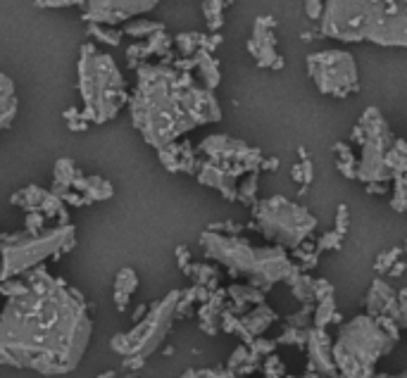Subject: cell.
<instances>
[{"mask_svg": "<svg viewBox=\"0 0 407 378\" xmlns=\"http://www.w3.org/2000/svg\"><path fill=\"white\" fill-rule=\"evenodd\" d=\"M310 343V361H312V371L324 376L336 374V361H334V345L326 338V333L317 328V331L307 333Z\"/></svg>", "mask_w": 407, "mask_h": 378, "instance_id": "13", "label": "cell"}, {"mask_svg": "<svg viewBox=\"0 0 407 378\" xmlns=\"http://www.w3.org/2000/svg\"><path fill=\"white\" fill-rule=\"evenodd\" d=\"M95 378H117L115 371H105V374H100V376H95Z\"/></svg>", "mask_w": 407, "mask_h": 378, "instance_id": "33", "label": "cell"}, {"mask_svg": "<svg viewBox=\"0 0 407 378\" xmlns=\"http://www.w3.org/2000/svg\"><path fill=\"white\" fill-rule=\"evenodd\" d=\"M146 312H148V305H141V307H138V310H136V312H133V314H131L133 323H136V321H141V319L146 316Z\"/></svg>", "mask_w": 407, "mask_h": 378, "instance_id": "32", "label": "cell"}, {"mask_svg": "<svg viewBox=\"0 0 407 378\" xmlns=\"http://www.w3.org/2000/svg\"><path fill=\"white\" fill-rule=\"evenodd\" d=\"M181 378H236L231 374V369L229 371H210V369H205V371H186Z\"/></svg>", "mask_w": 407, "mask_h": 378, "instance_id": "26", "label": "cell"}, {"mask_svg": "<svg viewBox=\"0 0 407 378\" xmlns=\"http://www.w3.org/2000/svg\"><path fill=\"white\" fill-rule=\"evenodd\" d=\"M200 245L205 255L224 264L231 272V276H250L255 285L265 290L296 272V267L288 262L281 247H260L257 250L236 236H222L214 231H205L200 236Z\"/></svg>", "mask_w": 407, "mask_h": 378, "instance_id": "5", "label": "cell"}, {"mask_svg": "<svg viewBox=\"0 0 407 378\" xmlns=\"http://www.w3.org/2000/svg\"><path fill=\"white\" fill-rule=\"evenodd\" d=\"M17 110H19V102H17V93H15L12 79L0 72V131L12 124V120L17 117Z\"/></svg>", "mask_w": 407, "mask_h": 378, "instance_id": "17", "label": "cell"}, {"mask_svg": "<svg viewBox=\"0 0 407 378\" xmlns=\"http://www.w3.org/2000/svg\"><path fill=\"white\" fill-rule=\"evenodd\" d=\"M386 378H407V374H400V376H386Z\"/></svg>", "mask_w": 407, "mask_h": 378, "instance_id": "34", "label": "cell"}, {"mask_svg": "<svg viewBox=\"0 0 407 378\" xmlns=\"http://www.w3.org/2000/svg\"><path fill=\"white\" fill-rule=\"evenodd\" d=\"M164 29L162 21H148V19H138V21H131V24L124 29L126 36H131V39H148V36H153L155 31Z\"/></svg>", "mask_w": 407, "mask_h": 378, "instance_id": "24", "label": "cell"}, {"mask_svg": "<svg viewBox=\"0 0 407 378\" xmlns=\"http://www.w3.org/2000/svg\"><path fill=\"white\" fill-rule=\"evenodd\" d=\"M324 31L352 41L407 43V0H326Z\"/></svg>", "mask_w": 407, "mask_h": 378, "instance_id": "3", "label": "cell"}, {"mask_svg": "<svg viewBox=\"0 0 407 378\" xmlns=\"http://www.w3.org/2000/svg\"><path fill=\"white\" fill-rule=\"evenodd\" d=\"M367 310H369V314H390V310H393V316H395V310H398L395 293L384 283V281H374L372 283V290H369V295H367Z\"/></svg>", "mask_w": 407, "mask_h": 378, "instance_id": "15", "label": "cell"}, {"mask_svg": "<svg viewBox=\"0 0 407 378\" xmlns=\"http://www.w3.org/2000/svg\"><path fill=\"white\" fill-rule=\"evenodd\" d=\"M395 336L374 319L357 316L339 331L334 345V361L346 378H367L379 357L390 352Z\"/></svg>", "mask_w": 407, "mask_h": 378, "instance_id": "7", "label": "cell"}, {"mask_svg": "<svg viewBox=\"0 0 407 378\" xmlns=\"http://www.w3.org/2000/svg\"><path fill=\"white\" fill-rule=\"evenodd\" d=\"M202 41H205V36L196 34V31H191V34H179L174 39L176 48H179V53L184 57H193V55H196V53L202 48Z\"/></svg>", "mask_w": 407, "mask_h": 378, "instance_id": "23", "label": "cell"}, {"mask_svg": "<svg viewBox=\"0 0 407 378\" xmlns=\"http://www.w3.org/2000/svg\"><path fill=\"white\" fill-rule=\"evenodd\" d=\"M160 0H86L84 19L91 24L117 26L122 21L153 10Z\"/></svg>", "mask_w": 407, "mask_h": 378, "instance_id": "11", "label": "cell"}, {"mask_svg": "<svg viewBox=\"0 0 407 378\" xmlns=\"http://www.w3.org/2000/svg\"><path fill=\"white\" fill-rule=\"evenodd\" d=\"M334 316H336V302H334V295H329V298H321L317 312H314V323H317V328H324L326 323H329Z\"/></svg>", "mask_w": 407, "mask_h": 378, "instance_id": "25", "label": "cell"}, {"mask_svg": "<svg viewBox=\"0 0 407 378\" xmlns=\"http://www.w3.org/2000/svg\"><path fill=\"white\" fill-rule=\"evenodd\" d=\"M26 285V293L8 298L0 314V364L43 376L69 374L93 333L82 295L46 269H31Z\"/></svg>", "mask_w": 407, "mask_h": 378, "instance_id": "1", "label": "cell"}, {"mask_svg": "<svg viewBox=\"0 0 407 378\" xmlns=\"http://www.w3.org/2000/svg\"><path fill=\"white\" fill-rule=\"evenodd\" d=\"M53 176H55V179H53V193H55L57 198H62L64 193L72 191V183L74 179L82 176V171L74 167V162L69 158H62V160H57L55 169H53Z\"/></svg>", "mask_w": 407, "mask_h": 378, "instance_id": "19", "label": "cell"}, {"mask_svg": "<svg viewBox=\"0 0 407 378\" xmlns=\"http://www.w3.org/2000/svg\"><path fill=\"white\" fill-rule=\"evenodd\" d=\"M160 153V162L162 167L171 174H191L196 171L198 162H196V153H193L191 143H169L164 148L158 150Z\"/></svg>", "mask_w": 407, "mask_h": 378, "instance_id": "12", "label": "cell"}, {"mask_svg": "<svg viewBox=\"0 0 407 378\" xmlns=\"http://www.w3.org/2000/svg\"><path fill=\"white\" fill-rule=\"evenodd\" d=\"M176 257H179V267L186 272V269L191 267V262H189V247H184V245H181L179 250H176Z\"/></svg>", "mask_w": 407, "mask_h": 378, "instance_id": "29", "label": "cell"}, {"mask_svg": "<svg viewBox=\"0 0 407 378\" xmlns=\"http://www.w3.org/2000/svg\"><path fill=\"white\" fill-rule=\"evenodd\" d=\"M255 221L269 240L286 247H298L314 229V219L305 209L286 202L283 198L265 200L255 207Z\"/></svg>", "mask_w": 407, "mask_h": 378, "instance_id": "9", "label": "cell"}, {"mask_svg": "<svg viewBox=\"0 0 407 378\" xmlns=\"http://www.w3.org/2000/svg\"><path fill=\"white\" fill-rule=\"evenodd\" d=\"M43 217L41 212H29L26 214V221H24V231H31V234H36V231H43Z\"/></svg>", "mask_w": 407, "mask_h": 378, "instance_id": "27", "label": "cell"}, {"mask_svg": "<svg viewBox=\"0 0 407 378\" xmlns=\"http://www.w3.org/2000/svg\"><path fill=\"white\" fill-rule=\"evenodd\" d=\"M86 0H36L39 8H72V5H84Z\"/></svg>", "mask_w": 407, "mask_h": 378, "instance_id": "28", "label": "cell"}, {"mask_svg": "<svg viewBox=\"0 0 407 378\" xmlns=\"http://www.w3.org/2000/svg\"><path fill=\"white\" fill-rule=\"evenodd\" d=\"M88 34L98 43H103V46H120L124 31H117L115 26H105V24H91Z\"/></svg>", "mask_w": 407, "mask_h": 378, "instance_id": "22", "label": "cell"}, {"mask_svg": "<svg viewBox=\"0 0 407 378\" xmlns=\"http://www.w3.org/2000/svg\"><path fill=\"white\" fill-rule=\"evenodd\" d=\"M77 243V229L72 224H60L48 231H21L12 236H0V281L17 278L31 272L48 257H60Z\"/></svg>", "mask_w": 407, "mask_h": 378, "instance_id": "6", "label": "cell"}, {"mask_svg": "<svg viewBox=\"0 0 407 378\" xmlns=\"http://www.w3.org/2000/svg\"><path fill=\"white\" fill-rule=\"evenodd\" d=\"M310 74L324 93H346L350 86H355V62L341 50L310 57Z\"/></svg>", "mask_w": 407, "mask_h": 378, "instance_id": "10", "label": "cell"}, {"mask_svg": "<svg viewBox=\"0 0 407 378\" xmlns=\"http://www.w3.org/2000/svg\"><path fill=\"white\" fill-rule=\"evenodd\" d=\"M307 12H310V17H319V0H307Z\"/></svg>", "mask_w": 407, "mask_h": 378, "instance_id": "31", "label": "cell"}, {"mask_svg": "<svg viewBox=\"0 0 407 378\" xmlns=\"http://www.w3.org/2000/svg\"><path fill=\"white\" fill-rule=\"evenodd\" d=\"M79 93L84 100L82 120L105 124L129 102L126 84L115 57L100 53L95 43H84L79 57Z\"/></svg>", "mask_w": 407, "mask_h": 378, "instance_id": "4", "label": "cell"}, {"mask_svg": "<svg viewBox=\"0 0 407 378\" xmlns=\"http://www.w3.org/2000/svg\"><path fill=\"white\" fill-rule=\"evenodd\" d=\"M67 126L72 129V131H86V129H88V122H86V120H82V117H79V120H72V122H67Z\"/></svg>", "mask_w": 407, "mask_h": 378, "instance_id": "30", "label": "cell"}, {"mask_svg": "<svg viewBox=\"0 0 407 378\" xmlns=\"http://www.w3.org/2000/svg\"><path fill=\"white\" fill-rule=\"evenodd\" d=\"M72 191L82 193L88 202H95V200L112 198L115 188H112V183L105 181L103 176H79V179H74L72 183Z\"/></svg>", "mask_w": 407, "mask_h": 378, "instance_id": "16", "label": "cell"}, {"mask_svg": "<svg viewBox=\"0 0 407 378\" xmlns=\"http://www.w3.org/2000/svg\"><path fill=\"white\" fill-rule=\"evenodd\" d=\"M186 276H191L196 281V285H202L207 290H217V281H219V272L214 267H207V264H191L186 269Z\"/></svg>", "mask_w": 407, "mask_h": 378, "instance_id": "21", "label": "cell"}, {"mask_svg": "<svg viewBox=\"0 0 407 378\" xmlns=\"http://www.w3.org/2000/svg\"><path fill=\"white\" fill-rule=\"evenodd\" d=\"M46 188H39V186H26L21 188L19 193H15L12 196V205H17V207L26 209V212H41L43 209V202H46L48 198Z\"/></svg>", "mask_w": 407, "mask_h": 378, "instance_id": "20", "label": "cell"}, {"mask_svg": "<svg viewBox=\"0 0 407 378\" xmlns=\"http://www.w3.org/2000/svg\"><path fill=\"white\" fill-rule=\"evenodd\" d=\"M276 314L269 310L267 305H260V307H255L253 312H248L243 319H238V331L236 333H240L243 336V340H253L257 336H262V333L269 328V323L274 321Z\"/></svg>", "mask_w": 407, "mask_h": 378, "instance_id": "14", "label": "cell"}, {"mask_svg": "<svg viewBox=\"0 0 407 378\" xmlns=\"http://www.w3.org/2000/svg\"><path fill=\"white\" fill-rule=\"evenodd\" d=\"M138 288V276L133 269H120V274L115 276V305L120 312H126L129 307V300H131V295L136 293Z\"/></svg>", "mask_w": 407, "mask_h": 378, "instance_id": "18", "label": "cell"}, {"mask_svg": "<svg viewBox=\"0 0 407 378\" xmlns=\"http://www.w3.org/2000/svg\"><path fill=\"white\" fill-rule=\"evenodd\" d=\"M129 112L146 143L158 150L222 117L212 91L196 86L189 72L167 62L136 67V91L129 98Z\"/></svg>", "mask_w": 407, "mask_h": 378, "instance_id": "2", "label": "cell"}, {"mask_svg": "<svg viewBox=\"0 0 407 378\" xmlns=\"http://www.w3.org/2000/svg\"><path fill=\"white\" fill-rule=\"evenodd\" d=\"M181 290L164 295L162 300H158L153 307L148 305V312L141 321L133 323V328L129 333H117L110 340L112 350L122 357H141L148 359L155 350L162 345L164 336L169 333L171 321L176 319V307H179Z\"/></svg>", "mask_w": 407, "mask_h": 378, "instance_id": "8", "label": "cell"}]
</instances>
